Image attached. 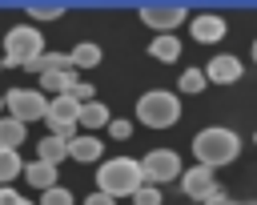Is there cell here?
I'll return each instance as SVG.
<instances>
[{
	"instance_id": "7402d4cb",
	"label": "cell",
	"mask_w": 257,
	"mask_h": 205,
	"mask_svg": "<svg viewBox=\"0 0 257 205\" xmlns=\"http://www.w3.org/2000/svg\"><path fill=\"white\" fill-rule=\"evenodd\" d=\"M205 84H209V80H205V72H201V68H185V72H181V80H177V88H181V92H201Z\"/></svg>"
},
{
	"instance_id": "d6a6232c",
	"label": "cell",
	"mask_w": 257,
	"mask_h": 205,
	"mask_svg": "<svg viewBox=\"0 0 257 205\" xmlns=\"http://www.w3.org/2000/svg\"><path fill=\"white\" fill-rule=\"evenodd\" d=\"M0 189H4V185H0Z\"/></svg>"
},
{
	"instance_id": "cb8c5ba5",
	"label": "cell",
	"mask_w": 257,
	"mask_h": 205,
	"mask_svg": "<svg viewBox=\"0 0 257 205\" xmlns=\"http://www.w3.org/2000/svg\"><path fill=\"white\" fill-rule=\"evenodd\" d=\"M40 205H72L68 185H52V189H44V193H40Z\"/></svg>"
},
{
	"instance_id": "7a4b0ae2",
	"label": "cell",
	"mask_w": 257,
	"mask_h": 205,
	"mask_svg": "<svg viewBox=\"0 0 257 205\" xmlns=\"http://www.w3.org/2000/svg\"><path fill=\"white\" fill-rule=\"evenodd\" d=\"M141 185H145V177H141V165L133 157H108L96 169V193H104L112 201L116 197H133Z\"/></svg>"
},
{
	"instance_id": "6da1fadb",
	"label": "cell",
	"mask_w": 257,
	"mask_h": 205,
	"mask_svg": "<svg viewBox=\"0 0 257 205\" xmlns=\"http://www.w3.org/2000/svg\"><path fill=\"white\" fill-rule=\"evenodd\" d=\"M237 153H241V137H237L233 129H225V125H209V129H201V133L193 137V157H197V165H205V169L233 165Z\"/></svg>"
},
{
	"instance_id": "1f68e13d",
	"label": "cell",
	"mask_w": 257,
	"mask_h": 205,
	"mask_svg": "<svg viewBox=\"0 0 257 205\" xmlns=\"http://www.w3.org/2000/svg\"><path fill=\"white\" fill-rule=\"evenodd\" d=\"M253 141H257V133H253Z\"/></svg>"
},
{
	"instance_id": "5bb4252c",
	"label": "cell",
	"mask_w": 257,
	"mask_h": 205,
	"mask_svg": "<svg viewBox=\"0 0 257 205\" xmlns=\"http://www.w3.org/2000/svg\"><path fill=\"white\" fill-rule=\"evenodd\" d=\"M20 68H28V72L44 76V72H64V68H72V64H68V56H64V52H36V56H32V60H24Z\"/></svg>"
},
{
	"instance_id": "d6986e66",
	"label": "cell",
	"mask_w": 257,
	"mask_h": 205,
	"mask_svg": "<svg viewBox=\"0 0 257 205\" xmlns=\"http://www.w3.org/2000/svg\"><path fill=\"white\" fill-rule=\"evenodd\" d=\"M28 137V125L12 121V117H0V149H20Z\"/></svg>"
},
{
	"instance_id": "9c48e42d",
	"label": "cell",
	"mask_w": 257,
	"mask_h": 205,
	"mask_svg": "<svg viewBox=\"0 0 257 205\" xmlns=\"http://www.w3.org/2000/svg\"><path fill=\"white\" fill-rule=\"evenodd\" d=\"M181 193L185 197H193V201H209L213 193H221V185H217V177H213V169H205V165H193V169H181Z\"/></svg>"
},
{
	"instance_id": "83f0119b",
	"label": "cell",
	"mask_w": 257,
	"mask_h": 205,
	"mask_svg": "<svg viewBox=\"0 0 257 205\" xmlns=\"http://www.w3.org/2000/svg\"><path fill=\"white\" fill-rule=\"evenodd\" d=\"M201 205H241V201H233V197H225V193H213V197L201 201Z\"/></svg>"
},
{
	"instance_id": "3957f363",
	"label": "cell",
	"mask_w": 257,
	"mask_h": 205,
	"mask_svg": "<svg viewBox=\"0 0 257 205\" xmlns=\"http://www.w3.org/2000/svg\"><path fill=\"white\" fill-rule=\"evenodd\" d=\"M137 121L149 129H173L181 121V96L169 88H149L137 100Z\"/></svg>"
},
{
	"instance_id": "ffe728a7",
	"label": "cell",
	"mask_w": 257,
	"mask_h": 205,
	"mask_svg": "<svg viewBox=\"0 0 257 205\" xmlns=\"http://www.w3.org/2000/svg\"><path fill=\"white\" fill-rule=\"evenodd\" d=\"M36 153H40L36 161H48V165H60V161L68 157V141H60V137H52V133H48V137H44V141L36 145Z\"/></svg>"
},
{
	"instance_id": "4fadbf2b",
	"label": "cell",
	"mask_w": 257,
	"mask_h": 205,
	"mask_svg": "<svg viewBox=\"0 0 257 205\" xmlns=\"http://www.w3.org/2000/svg\"><path fill=\"white\" fill-rule=\"evenodd\" d=\"M108 121H112V113H108V105H104V100H88V105H80V109H76V129L96 133V129H104Z\"/></svg>"
},
{
	"instance_id": "603a6c76",
	"label": "cell",
	"mask_w": 257,
	"mask_h": 205,
	"mask_svg": "<svg viewBox=\"0 0 257 205\" xmlns=\"http://www.w3.org/2000/svg\"><path fill=\"white\" fill-rule=\"evenodd\" d=\"M28 16L32 20H60L64 16V4H28Z\"/></svg>"
},
{
	"instance_id": "5b68a950",
	"label": "cell",
	"mask_w": 257,
	"mask_h": 205,
	"mask_svg": "<svg viewBox=\"0 0 257 205\" xmlns=\"http://www.w3.org/2000/svg\"><path fill=\"white\" fill-rule=\"evenodd\" d=\"M137 165H141L145 185H157V189L181 177V153H177V149H149Z\"/></svg>"
},
{
	"instance_id": "277c9868",
	"label": "cell",
	"mask_w": 257,
	"mask_h": 205,
	"mask_svg": "<svg viewBox=\"0 0 257 205\" xmlns=\"http://www.w3.org/2000/svg\"><path fill=\"white\" fill-rule=\"evenodd\" d=\"M36 52H44V36L36 24H16L8 28L4 36V56H0V68H20L24 60H32Z\"/></svg>"
},
{
	"instance_id": "4316f807",
	"label": "cell",
	"mask_w": 257,
	"mask_h": 205,
	"mask_svg": "<svg viewBox=\"0 0 257 205\" xmlns=\"http://www.w3.org/2000/svg\"><path fill=\"white\" fill-rule=\"evenodd\" d=\"M84 205H116V201H112V197H104V193H96V189H92V193H88V197H84Z\"/></svg>"
},
{
	"instance_id": "44dd1931",
	"label": "cell",
	"mask_w": 257,
	"mask_h": 205,
	"mask_svg": "<svg viewBox=\"0 0 257 205\" xmlns=\"http://www.w3.org/2000/svg\"><path fill=\"white\" fill-rule=\"evenodd\" d=\"M20 153L16 149H0V185H12L16 177H20Z\"/></svg>"
},
{
	"instance_id": "52a82bcc",
	"label": "cell",
	"mask_w": 257,
	"mask_h": 205,
	"mask_svg": "<svg viewBox=\"0 0 257 205\" xmlns=\"http://www.w3.org/2000/svg\"><path fill=\"white\" fill-rule=\"evenodd\" d=\"M76 100L72 96H48V105H44V125L52 129V137H60V141H72L76 137Z\"/></svg>"
},
{
	"instance_id": "2e32d148",
	"label": "cell",
	"mask_w": 257,
	"mask_h": 205,
	"mask_svg": "<svg viewBox=\"0 0 257 205\" xmlns=\"http://www.w3.org/2000/svg\"><path fill=\"white\" fill-rule=\"evenodd\" d=\"M72 84H76V72H72V68H64V72H44V76H40V92H52V96H68Z\"/></svg>"
},
{
	"instance_id": "ac0fdd59",
	"label": "cell",
	"mask_w": 257,
	"mask_h": 205,
	"mask_svg": "<svg viewBox=\"0 0 257 205\" xmlns=\"http://www.w3.org/2000/svg\"><path fill=\"white\" fill-rule=\"evenodd\" d=\"M149 56H153V60H161V64H173V60L181 56V40H177V36H153Z\"/></svg>"
},
{
	"instance_id": "d4e9b609",
	"label": "cell",
	"mask_w": 257,
	"mask_h": 205,
	"mask_svg": "<svg viewBox=\"0 0 257 205\" xmlns=\"http://www.w3.org/2000/svg\"><path fill=\"white\" fill-rule=\"evenodd\" d=\"M133 205H161V189L157 185H141L133 193Z\"/></svg>"
},
{
	"instance_id": "484cf974",
	"label": "cell",
	"mask_w": 257,
	"mask_h": 205,
	"mask_svg": "<svg viewBox=\"0 0 257 205\" xmlns=\"http://www.w3.org/2000/svg\"><path fill=\"white\" fill-rule=\"evenodd\" d=\"M104 129H108L112 141H128V137H133V121H108Z\"/></svg>"
},
{
	"instance_id": "f1b7e54d",
	"label": "cell",
	"mask_w": 257,
	"mask_h": 205,
	"mask_svg": "<svg viewBox=\"0 0 257 205\" xmlns=\"http://www.w3.org/2000/svg\"><path fill=\"white\" fill-rule=\"evenodd\" d=\"M16 205H32V201H28V197H16Z\"/></svg>"
},
{
	"instance_id": "8fae6325",
	"label": "cell",
	"mask_w": 257,
	"mask_h": 205,
	"mask_svg": "<svg viewBox=\"0 0 257 205\" xmlns=\"http://www.w3.org/2000/svg\"><path fill=\"white\" fill-rule=\"evenodd\" d=\"M205 72V80H213V84H233V80H241V60L237 56H229V52H221V56H213L209 60V68H201Z\"/></svg>"
},
{
	"instance_id": "8992f818",
	"label": "cell",
	"mask_w": 257,
	"mask_h": 205,
	"mask_svg": "<svg viewBox=\"0 0 257 205\" xmlns=\"http://www.w3.org/2000/svg\"><path fill=\"white\" fill-rule=\"evenodd\" d=\"M44 105H48V96H44L40 88H8V92H4V109H8V117L20 121V125L44 121Z\"/></svg>"
},
{
	"instance_id": "7c38bea8",
	"label": "cell",
	"mask_w": 257,
	"mask_h": 205,
	"mask_svg": "<svg viewBox=\"0 0 257 205\" xmlns=\"http://www.w3.org/2000/svg\"><path fill=\"white\" fill-rule=\"evenodd\" d=\"M68 157H72V161H80V165H92V161H100V157H104V145H100V137H96V133H76V137L68 141Z\"/></svg>"
},
{
	"instance_id": "9a60e30c",
	"label": "cell",
	"mask_w": 257,
	"mask_h": 205,
	"mask_svg": "<svg viewBox=\"0 0 257 205\" xmlns=\"http://www.w3.org/2000/svg\"><path fill=\"white\" fill-rule=\"evenodd\" d=\"M20 173H24V181H28V185H36L40 193L56 185V165H48V161H28Z\"/></svg>"
},
{
	"instance_id": "ba28073f",
	"label": "cell",
	"mask_w": 257,
	"mask_h": 205,
	"mask_svg": "<svg viewBox=\"0 0 257 205\" xmlns=\"http://www.w3.org/2000/svg\"><path fill=\"white\" fill-rule=\"evenodd\" d=\"M141 20L157 36H173V28L189 20V8L185 4H141Z\"/></svg>"
},
{
	"instance_id": "30bf717a",
	"label": "cell",
	"mask_w": 257,
	"mask_h": 205,
	"mask_svg": "<svg viewBox=\"0 0 257 205\" xmlns=\"http://www.w3.org/2000/svg\"><path fill=\"white\" fill-rule=\"evenodd\" d=\"M189 32H193L197 44H217V40H225L229 24H225V16H217V12H197L193 24H189Z\"/></svg>"
},
{
	"instance_id": "f546056e",
	"label": "cell",
	"mask_w": 257,
	"mask_h": 205,
	"mask_svg": "<svg viewBox=\"0 0 257 205\" xmlns=\"http://www.w3.org/2000/svg\"><path fill=\"white\" fill-rule=\"evenodd\" d=\"M253 60H257V36H253Z\"/></svg>"
},
{
	"instance_id": "e0dca14e",
	"label": "cell",
	"mask_w": 257,
	"mask_h": 205,
	"mask_svg": "<svg viewBox=\"0 0 257 205\" xmlns=\"http://www.w3.org/2000/svg\"><path fill=\"white\" fill-rule=\"evenodd\" d=\"M100 56H104V52H100V44L84 40V44H76V48L68 52V64H72V72H76V68H96V64H100Z\"/></svg>"
},
{
	"instance_id": "4dcf8cb0",
	"label": "cell",
	"mask_w": 257,
	"mask_h": 205,
	"mask_svg": "<svg viewBox=\"0 0 257 205\" xmlns=\"http://www.w3.org/2000/svg\"><path fill=\"white\" fill-rule=\"evenodd\" d=\"M0 113H4V96H0Z\"/></svg>"
}]
</instances>
